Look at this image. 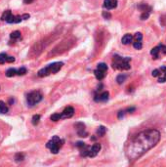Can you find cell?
<instances>
[{"mask_svg": "<svg viewBox=\"0 0 166 167\" xmlns=\"http://www.w3.org/2000/svg\"><path fill=\"white\" fill-rule=\"evenodd\" d=\"M160 140V133L157 129H147L140 132L129 141L125 148V155L129 161H135L147 151L155 147Z\"/></svg>", "mask_w": 166, "mask_h": 167, "instance_id": "obj_1", "label": "cell"}, {"mask_svg": "<svg viewBox=\"0 0 166 167\" xmlns=\"http://www.w3.org/2000/svg\"><path fill=\"white\" fill-rule=\"evenodd\" d=\"M130 61L131 58L129 57H120L119 55H114L113 60V67L114 70H119V71H128L130 70Z\"/></svg>", "mask_w": 166, "mask_h": 167, "instance_id": "obj_2", "label": "cell"}, {"mask_svg": "<svg viewBox=\"0 0 166 167\" xmlns=\"http://www.w3.org/2000/svg\"><path fill=\"white\" fill-rule=\"evenodd\" d=\"M63 66H64V63L62 62H55L53 64H50L47 67L39 70L37 72V75L39 77H44V76H48L50 74H53V73H56L61 70Z\"/></svg>", "mask_w": 166, "mask_h": 167, "instance_id": "obj_3", "label": "cell"}, {"mask_svg": "<svg viewBox=\"0 0 166 167\" xmlns=\"http://www.w3.org/2000/svg\"><path fill=\"white\" fill-rule=\"evenodd\" d=\"M64 143H65V141L63 139H61L58 136H54L53 138L46 144V147L51 151V153L56 154L59 153V151L63 147Z\"/></svg>", "mask_w": 166, "mask_h": 167, "instance_id": "obj_4", "label": "cell"}, {"mask_svg": "<svg viewBox=\"0 0 166 167\" xmlns=\"http://www.w3.org/2000/svg\"><path fill=\"white\" fill-rule=\"evenodd\" d=\"M73 41H70V40H68V41H63L59 44L57 47H55L52 52L49 54V56H57V55H60V54H62L64 52H66L68 49H69L73 45Z\"/></svg>", "mask_w": 166, "mask_h": 167, "instance_id": "obj_5", "label": "cell"}, {"mask_svg": "<svg viewBox=\"0 0 166 167\" xmlns=\"http://www.w3.org/2000/svg\"><path fill=\"white\" fill-rule=\"evenodd\" d=\"M43 99V95L39 91H31L27 96V103L29 107H33Z\"/></svg>", "mask_w": 166, "mask_h": 167, "instance_id": "obj_6", "label": "cell"}, {"mask_svg": "<svg viewBox=\"0 0 166 167\" xmlns=\"http://www.w3.org/2000/svg\"><path fill=\"white\" fill-rule=\"evenodd\" d=\"M1 21H5L8 24H19L23 21V19L22 16H14L10 10H7L2 14Z\"/></svg>", "mask_w": 166, "mask_h": 167, "instance_id": "obj_7", "label": "cell"}, {"mask_svg": "<svg viewBox=\"0 0 166 167\" xmlns=\"http://www.w3.org/2000/svg\"><path fill=\"white\" fill-rule=\"evenodd\" d=\"M76 147L79 149L81 156H83V158H86V156H88L89 151H90V148H91V147L85 145V143H82V142H78V143L76 144Z\"/></svg>", "mask_w": 166, "mask_h": 167, "instance_id": "obj_8", "label": "cell"}, {"mask_svg": "<svg viewBox=\"0 0 166 167\" xmlns=\"http://www.w3.org/2000/svg\"><path fill=\"white\" fill-rule=\"evenodd\" d=\"M101 149H102V146H101V144H99V143L94 144L91 148H90L88 158H95V156L99 154V151H101Z\"/></svg>", "mask_w": 166, "mask_h": 167, "instance_id": "obj_9", "label": "cell"}, {"mask_svg": "<svg viewBox=\"0 0 166 167\" xmlns=\"http://www.w3.org/2000/svg\"><path fill=\"white\" fill-rule=\"evenodd\" d=\"M74 114V109L72 107H67L61 114V118H70Z\"/></svg>", "mask_w": 166, "mask_h": 167, "instance_id": "obj_10", "label": "cell"}, {"mask_svg": "<svg viewBox=\"0 0 166 167\" xmlns=\"http://www.w3.org/2000/svg\"><path fill=\"white\" fill-rule=\"evenodd\" d=\"M104 7L107 10H112L117 7V0H104Z\"/></svg>", "mask_w": 166, "mask_h": 167, "instance_id": "obj_11", "label": "cell"}, {"mask_svg": "<svg viewBox=\"0 0 166 167\" xmlns=\"http://www.w3.org/2000/svg\"><path fill=\"white\" fill-rule=\"evenodd\" d=\"M109 93L108 91H104L103 93H101L99 95L95 96V101L96 102H105L109 100Z\"/></svg>", "mask_w": 166, "mask_h": 167, "instance_id": "obj_12", "label": "cell"}, {"mask_svg": "<svg viewBox=\"0 0 166 167\" xmlns=\"http://www.w3.org/2000/svg\"><path fill=\"white\" fill-rule=\"evenodd\" d=\"M159 71H160V75H159L158 82L164 83V82H166V67L162 66L159 68Z\"/></svg>", "mask_w": 166, "mask_h": 167, "instance_id": "obj_13", "label": "cell"}, {"mask_svg": "<svg viewBox=\"0 0 166 167\" xmlns=\"http://www.w3.org/2000/svg\"><path fill=\"white\" fill-rule=\"evenodd\" d=\"M132 40H133V36L131 35V34H129V33L125 34V35L121 39L122 43L125 44V45H127V44H130V43L132 42Z\"/></svg>", "mask_w": 166, "mask_h": 167, "instance_id": "obj_14", "label": "cell"}, {"mask_svg": "<svg viewBox=\"0 0 166 167\" xmlns=\"http://www.w3.org/2000/svg\"><path fill=\"white\" fill-rule=\"evenodd\" d=\"M105 71H100V70H97L96 71H94V74H95V76H96V78L98 80H102V79H104L105 78Z\"/></svg>", "mask_w": 166, "mask_h": 167, "instance_id": "obj_15", "label": "cell"}, {"mask_svg": "<svg viewBox=\"0 0 166 167\" xmlns=\"http://www.w3.org/2000/svg\"><path fill=\"white\" fill-rule=\"evenodd\" d=\"M8 111H9V109H8L7 105L5 104L3 101H0V114H7Z\"/></svg>", "mask_w": 166, "mask_h": 167, "instance_id": "obj_16", "label": "cell"}, {"mask_svg": "<svg viewBox=\"0 0 166 167\" xmlns=\"http://www.w3.org/2000/svg\"><path fill=\"white\" fill-rule=\"evenodd\" d=\"M159 54H160V50H159L158 45L157 47L153 48L152 50H150V55H152L154 59H157L159 57Z\"/></svg>", "mask_w": 166, "mask_h": 167, "instance_id": "obj_17", "label": "cell"}, {"mask_svg": "<svg viewBox=\"0 0 166 167\" xmlns=\"http://www.w3.org/2000/svg\"><path fill=\"white\" fill-rule=\"evenodd\" d=\"M18 74V70H16V68H8L7 71H6V76L7 77H13L15 75Z\"/></svg>", "mask_w": 166, "mask_h": 167, "instance_id": "obj_18", "label": "cell"}, {"mask_svg": "<svg viewBox=\"0 0 166 167\" xmlns=\"http://www.w3.org/2000/svg\"><path fill=\"white\" fill-rule=\"evenodd\" d=\"M10 37H11V39H13V40H17V39L22 38V33L20 32L19 31H13L11 34H10Z\"/></svg>", "mask_w": 166, "mask_h": 167, "instance_id": "obj_19", "label": "cell"}, {"mask_svg": "<svg viewBox=\"0 0 166 167\" xmlns=\"http://www.w3.org/2000/svg\"><path fill=\"white\" fill-rule=\"evenodd\" d=\"M8 55L6 53H1L0 54V64H5V63H8Z\"/></svg>", "mask_w": 166, "mask_h": 167, "instance_id": "obj_20", "label": "cell"}, {"mask_svg": "<svg viewBox=\"0 0 166 167\" xmlns=\"http://www.w3.org/2000/svg\"><path fill=\"white\" fill-rule=\"evenodd\" d=\"M105 128L104 126H100L99 128H98V130H97V135H98V137H103L105 134Z\"/></svg>", "mask_w": 166, "mask_h": 167, "instance_id": "obj_21", "label": "cell"}, {"mask_svg": "<svg viewBox=\"0 0 166 167\" xmlns=\"http://www.w3.org/2000/svg\"><path fill=\"white\" fill-rule=\"evenodd\" d=\"M31 121H32V124H33L34 126H35V125H37V124L39 123V121H40V115H39V114H34V115L32 116Z\"/></svg>", "mask_w": 166, "mask_h": 167, "instance_id": "obj_22", "label": "cell"}, {"mask_svg": "<svg viewBox=\"0 0 166 167\" xmlns=\"http://www.w3.org/2000/svg\"><path fill=\"white\" fill-rule=\"evenodd\" d=\"M125 79H126V75L125 74H119L116 77V81H117L118 84H122V83L125 81Z\"/></svg>", "mask_w": 166, "mask_h": 167, "instance_id": "obj_23", "label": "cell"}, {"mask_svg": "<svg viewBox=\"0 0 166 167\" xmlns=\"http://www.w3.org/2000/svg\"><path fill=\"white\" fill-rule=\"evenodd\" d=\"M97 68H98V70H100V71H108V66L105 65V63H101V64H98Z\"/></svg>", "mask_w": 166, "mask_h": 167, "instance_id": "obj_24", "label": "cell"}, {"mask_svg": "<svg viewBox=\"0 0 166 167\" xmlns=\"http://www.w3.org/2000/svg\"><path fill=\"white\" fill-rule=\"evenodd\" d=\"M50 119L53 120V121H58L60 119H62L61 118V114H52L51 116H50Z\"/></svg>", "mask_w": 166, "mask_h": 167, "instance_id": "obj_25", "label": "cell"}, {"mask_svg": "<svg viewBox=\"0 0 166 167\" xmlns=\"http://www.w3.org/2000/svg\"><path fill=\"white\" fill-rule=\"evenodd\" d=\"M15 159H16V161H23L24 159V154H21V153L17 154L16 155H15Z\"/></svg>", "mask_w": 166, "mask_h": 167, "instance_id": "obj_26", "label": "cell"}, {"mask_svg": "<svg viewBox=\"0 0 166 167\" xmlns=\"http://www.w3.org/2000/svg\"><path fill=\"white\" fill-rule=\"evenodd\" d=\"M133 46H134L135 49H137V50H140V49H142L143 44H142V42H141V41H135L133 43Z\"/></svg>", "mask_w": 166, "mask_h": 167, "instance_id": "obj_27", "label": "cell"}, {"mask_svg": "<svg viewBox=\"0 0 166 167\" xmlns=\"http://www.w3.org/2000/svg\"><path fill=\"white\" fill-rule=\"evenodd\" d=\"M149 13H150V11H145V12H143V14L141 15V20H147L149 17Z\"/></svg>", "mask_w": 166, "mask_h": 167, "instance_id": "obj_28", "label": "cell"}, {"mask_svg": "<svg viewBox=\"0 0 166 167\" xmlns=\"http://www.w3.org/2000/svg\"><path fill=\"white\" fill-rule=\"evenodd\" d=\"M27 73V68L26 67H21L18 70V74L17 75H24Z\"/></svg>", "mask_w": 166, "mask_h": 167, "instance_id": "obj_29", "label": "cell"}, {"mask_svg": "<svg viewBox=\"0 0 166 167\" xmlns=\"http://www.w3.org/2000/svg\"><path fill=\"white\" fill-rule=\"evenodd\" d=\"M135 39H136V41H142V39H143V34L141 33V32H137L135 34Z\"/></svg>", "mask_w": 166, "mask_h": 167, "instance_id": "obj_30", "label": "cell"}, {"mask_svg": "<svg viewBox=\"0 0 166 167\" xmlns=\"http://www.w3.org/2000/svg\"><path fill=\"white\" fill-rule=\"evenodd\" d=\"M152 74H153V77H157V76L160 75V71L159 70H154V71H153Z\"/></svg>", "mask_w": 166, "mask_h": 167, "instance_id": "obj_31", "label": "cell"}, {"mask_svg": "<svg viewBox=\"0 0 166 167\" xmlns=\"http://www.w3.org/2000/svg\"><path fill=\"white\" fill-rule=\"evenodd\" d=\"M160 23H161V24H163V26L166 27V14L163 15L162 17H160Z\"/></svg>", "mask_w": 166, "mask_h": 167, "instance_id": "obj_32", "label": "cell"}, {"mask_svg": "<svg viewBox=\"0 0 166 167\" xmlns=\"http://www.w3.org/2000/svg\"><path fill=\"white\" fill-rule=\"evenodd\" d=\"M103 16H104V18L105 19H110V17H112V15H110L109 12H103Z\"/></svg>", "mask_w": 166, "mask_h": 167, "instance_id": "obj_33", "label": "cell"}, {"mask_svg": "<svg viewBox=\"0 0 166 167\" xmlns=\"http://www.w3.org/2000/svg\"><path fill=\"white\" fill-rule=\"evenodd\" d=\"M124 114H125V111H119V112H118V118L120 119L121 117H123V116H124Z\"/></svg>", "mask_w": 166, "mask_h": 167, "instance_id": "obj_34", "label": "cell"}, {"mask_svg": "<svg viewBox=\"0 0 166 167\" xmlns=\"http://www.w3.org/2000/svg\"><path fill=\"white\" fill-rule=\"evenodd\" d=\"M29 17H31V16H29V14H24V15H22V19L23 20H28Z\"/></svg>", "mask_w": 166, "mask_h": 167, "instance_id": "obj_35", "label": "cell"}, {"mask_svg": "<svg viewBox=\"0 0 166 167\" xmlns=\"http://www.w3.org/2000/svg\"><path fill=\"white\" fill-rule=\"evenodd\" d=\"M33 1V0H24V4H29V3H31Z\"/></svg>", "mask_w": 166, "mask_h": 167, "instance_id": "obj_36", "label": "cell"}]
</instances>
